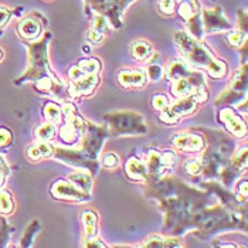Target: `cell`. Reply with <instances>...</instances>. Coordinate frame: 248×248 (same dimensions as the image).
<instances>
[{
	"label": "cell",
	"instance_id": "cell-28",
	"mask_svg": "<svg viewBox=\"0 0 248 248\" xmlns=\"http://www.w3.org/2000/svg\"><path fill=\"white\" fill-rule=\"evenodd\" d=\"M34 135H36V140L38 142H53L57 136V125L46 121L36 129Z\"/></svg>",
	"mask_w": 248,
	"mask_h": 248
},
{
	"label": "cell",
	"instance_id": "cell-19",
	"mask_svg": "<svg viewBox=\"0 0 248 248\" xmlns=\"http://www.w3.org/2000/svg\"><path fill=\"white\" fill-rule=\"evenodd\" d=\"M202 21H203V31L204 33H216V31H230L232 26L226 19L223 9L216 6L214 9H203L202 10Z\"/></svg>",
	"mask_w": 248,
	"mask_h": 248
},
{
	"label": "cell",
	"instance_id": "cell-1",
	"mask_svg": "<svg viewBox=\"0 0 248 248\" xmlns=\"http://www.w3.org/2000/svg\"><path fill=\"white\" fill-rule=\"evenodd\" d=\"M148 197L156 199L165 216V232L179 237L194 230L196 221L202 211L207 207L211 193L194 189L177 177L162 176L145 183Z\"/></svg>",
	"mask_w": 248,
	"mask_h": 248
},
{
	"label": "cell",
	"instance_id": "cell-45",
	"mask_svg": "<svg viewBox=\"0 0 248 248\" xmlns=\"http://www.w3.org/2000/svg\"><path fill=\"white\" fill-rule=\"evenodd\" d=\"M3 58H4V53H3V50L0 48V62L3 61Z\"/></svg>",
	"mask_w": 248,
	"mask_h": 248
},
{
	"label": "cell",
	"instance_id": "cell-10",
	"mask_svg": "<svg viewBox=\"0 0 248 248\" xmlns=\"http://www.w3.org/2000/svg\"><path fill=\"white\" fill-rule=\"evenodd\" d=\"M108 129L107 126H99L96 124H93L90 121L85 122V128L82 132V146L81 151L85 153L90 159L98 160V156L101 153V149L108 138Z\"/></svg>",
	"mask_w": 248,
	"mask_h": 248
},
{
	"label": "cell",
	"instance_id": "cell-24",
	"mask_svg": "<svg viewBox=\"0 0 248 248\" xmlns=\"http://www.w3.org/2000/svg\"><path fill=\"white\" fill-rule=\"evenodd\" d=\"M194 73V68H190L187 65V62L182 61V60H174L172 61L166 68H165V77L173 81L177 78H185V77H190Z\"/></svg>",
	"mask_w": 248,
	"mask_h": 248
},
{
	"label": "cell",
	"instance_id": "cell-20",
	"mask_svg": "<svg viewBox=\"0 0 248 248\" xmlns=\"http://www.w3.org/2000/svg\"><path fill=\"white\" fill-rule=\"evenodd\" d=\"M118 84L122 88H142L148 84L145 70H121L118 73Z\"/></svg>",
	"mask_w": 248,
	"mask_h": 248
},
{
	"label": "cell",
	"instance_id": "cell-36",
	"mask_svg": "<svg viewBox=\"0 0 248 248\" xmlns=\"http://www.w3.org/2000/svg\"><path fill=\"white\" fill-rule=\"evenodd\" d=\"M102 162H101V165L105 168V169H115V168H118L119 166V156L114 152H107L104 156H102V159H101Z\"/></svg>",
	"mask_w": 248,
	"mask_h": 248
},
{
	"label": "cell",
	"instance_id": "cell-29",
	"mask_svg": "<svg viewBox=\"0 0 248 248\" xmlns=\"http://www.w3.org/2000/svg\"><path fill=\"white\" fill-rule=\"evenodd\" d=\"M40 231H41L40 221L38 220H33L29 224V227L24 230V232H23V237H21V241H20V247H31L33 246V241H34V237L37 235Z\"/></svg>",
	"mask_w": 248,
	"mask_h": 248
},
{
	"label": "cell",
	"instance_id": "cell-21",
	"mask_svg": "<svg viewBox=\"0 0 248 248\" xmlns=\"http://www.w3.org/2000/svg\"><path fill=\"white\" fill-rule=\"evenodd\" d=\"M145 165L149 174L148 180H156L162 176H166V173L169 172L162 162V151H157V149H149L146 152Z\"/></svg>",
	"mask_w": 248,
	"mask_h": 248
},
{
	"label": "cell",
	"instance_id": "cell-5",
	"mask_svg": "<svg viewBox=\"0 0 248 248\" xmlns=\"http://www.w3.org/2000/svg\"><path fill=\"white\" fill-rule=\"evenodd\" d=\"M109 136H136L148 134V126L143 116L134 111H118L104 116Z\"/></svg>",
	"mask_w": 248,
	"mask_h": 248
},
{
	"label": "cell",
	"instance_id": "cell-31",
	"mask_svg": "<svg viewBox=\"0 0 248 248\" xmlns=\"http://www.w3.org/2000/svg\"><path fill=\"white\" fill-rule=\"evenodd\" d=\"M78 68L82 70L84 73L87 74H99L101 68H102V64L101 61L98 60L96 57H91V58H82L77 62Z\"/></svg>",
	"mask_w": 248,
	"mask_h": 248
},
{
	"label": "cell",
	"instance_id": "cell-33",
	"mask_svg": "<svg viewBox=\"0 0 248 248\" xmlns=\"http://www.w3.org/2000/svg\"><path fill=\"white\" fill-rule=\"evenodd\" d=\"M146 73V77H148V81H159L160 78L165 77V68L160 65V64H155V62H151L148 65V68L145 70Z\"/></svg>",
	"mask_w": 248,
	"mask_h": 248
},
{
	"label": "cell",
	"instance_id": "cell-34",
	"mask_svg": "<svg viewBox=\"0 0 248 248\" xmlns=\"http://www.w3.org/2000/svg\"><path fill=\"white\" fill-rule=\"evenodd\" d=\"M183 168L190 177L202 176V165H200L199 159H189L187 162H185Z\"/></svg>",
	"mask_w": 248,
	"mask_h": 248
},
{
	"label": "cell",
	"instance_id": "cell-16",
	"mask_svg": "<svg viewBox=\"0 0 248 248\" xmlns=\"http://www.w3.org/2000/svg\"><path fill=\"white\" fill-rule=\"evenodd\" d=\"M173 148L186 153H199L202 152L206 146V138L203 134L194 132V129H190L187 132H179L173 135L172 139Z\"/></svg>",
	"mask_w": 248,
	"mask_h": 248
},
{
	"label": "cell",
	"instance_id": "cell-25",
	"mask_svg": "<svg viewBox=\"0 0 248 248\" xmlns=\"http://www.w3.org/2000/svg\"><path fill=\"white\" fill-rule=\"evenodd\" d=\"M185 244L177 238V237H173V235H159V234H153L151 235L143 244H140V247H152V248H159V247H183Z\"/></svg>",
	"mask_w": 248,
	"mask_h": 248
},
{
	"label": "cell",
	"instance_id": "cell-40",
	"mask_svg": "<svg viewBox=\"0 0 248 248\" xmlns=\"http://www.w3.org/2000/svg\"><path fill=\"white\" fill-rule=\"evenodd\" d=\"M176 6H177V0H160V3H159L160 12L166 16H170L174 13Z\"/></svg>",
	"mask_w": 248,
	"mask_h": 248
},
{
	"label": "cell",
	"instance_id": "cell-27",
	"mask_svg": "<svg viewBox=\"0 0 248 248\" xmlns=\"http://www.w3.org/2000/svg\"><path fill=\"white\" fill-rule=\"evenodd\" d=\"M43 115L47 122L58 125L62 122V107L56 102H46V105L43 107Z\"/></svg>",
	"mask_w": 248,
	"mask_h": 248
},
{
	"label": "cell",
	"instance_id": "cell-12",
	"mask_svg": "<svg viewBox=\"0 0 248 248\" xmlns=\"http://www.w3.org/2000/svg\"><path fill=\"white\" fill-rule=\"evenodd\" d=\"M85 1L96 15L107 17L115 29H121L124 12L135 0H85Z\"/></svg>",
	"mask_w": 248,
	"mask_h": 248
},
{
	"label": "cell",
	"instance_id": "cell-15",
	"mask_svg": "<svg viewBox=\"0 0 248 248\" xmlns=\"http://www.w3.org/2000/svg\"><path fill=\"white\" fill-rule=\"evenodd\" d=\"M46 23L47 20L44 16H41L38 12H33L20 20L17 24V34L24 41H34L41 37Z\"/></svg>",
	"mask_w": 248,
	"mask_h": 248
},
{
	"label": "cell",
	"instance_id": "cell-22",
	"mask_svg": "<svg viewBox=\"0 0 248 248\" xmlns=\"http://www.w3.org/2000/svg\"><path fill=\"white\" fill-rule=\"evenodd\" d=\"M125 174L129 180L138 183H146L149 179V174L146 170V165L143 160H140L136 156H131L125 163Z\"/></svg>",
	"mask_w": 248,
	"mask_h": 248
},
{
	"label": "cell",
	"instance_id": "cell-30",
	"mask_svg": "<svg viewBox=\"0 0 248 248\" xmlns=\"http://www.w3.org/2000/svg\"><path fill=\"white\" fill-rule=\"evenodd\" d=\"M15 211V199L12 193L6 189H0V214L10 216Z\"/></svg>",
	"mask_w": 248,
	"mask_h": 248
},
{
	"label": "cell",
	"instance_id": "cell-46",
	"mask_svg": "<svg viewBox=\"0 0 248 248\" xmlns=\"http://www.w3.org/2000/svg\"><path fill=\"white\" fill-rule=\"evenodd\" d=\"M47 1H51V0H47Z\"/></svg>",
	"mask_w": 248,
	"mask_h": 248
},
{
	"label": "cell",
	"instance_id": "cell-6",
	"mask_svg": "<svg viewBox=\"0 0 248 248\" xmlns=\"http://www.w3.org/2000/svg\"><path fill=\"white\" fill-rule=\"evenodd\" d=\"M87 119H84L77 107L71 102H64L62 105V125L61 128L57 129L58 139L61 140L62 145L73 146L81 139L84 128H85Z\"/></svg>",
	"mask_w": 248,
	"mask_h": 248
},
{
	"label": "cell",
	"instance_id": "cell-13",
	"mask_svg": "<svg viewBox=\"0 0 248 248\" xmlns=\"http://www.w3.org/2000/svg\"><path fill=\"white\" fill-rule=\"evenodd\" d=\"M199 105L200 102L196 96L190 95L179 98L174 104H170L166 109L159 112V119L166 125H176L180 122L182 118L194 114Z\"/></svg>",
	"mask_w": 248,
	"mask_h": 248
},
{
	"label": "cell",
	"instance_id": "cell-26",
	"mask_svg": "<svg viewBox=\"0 0 248 248\" xmlns=\"http://www.w3.org/2000/svg\"><path fill=\"white\" fill-rule=\"evenodd\" d=\"M67 180H70L74 186H77L79 190H82L87 194H91L93 191V186H94V176L90 172H78L71 173Z\"/></svg>",
	"mask_w": 248,
	"mask_h": 248
},
{
	"label": "cell",
	"instance_id": "cell-41",
	"mask_svg": "<svg viewBox=\"0 0 248 248\" xmlns=\"http://www.w3.org/2000/svg\"><path fill=\"white\" fill-rule=\"evenodd\" d=\"M26 156H27L31 162H40V160H43V156H41V152H40V148H38L37 142L31 143V145L27 148Z\"/></svg>",
	"mask_w": 248,
	"mask_h": 248
},
{
	"label": "cell",
	"instance_id": "cell-8",
	"mask_svg": "<svg viewBox=\"0 0 248 248\" xmlns=\"http://www.w3.org/2000/svg\"><path fill=\"white\" fill-rule=\"evenodd\" d=\"M53 159L60 160L65 165H70L73 168L78 169H85L93 176H96L99 172V160L90 159L81 149H70V148H62V146H54L53 148Z\"/></svg>",
	"mask_w": 248,
	"mask_h": 248
},
{
	"label": "cell",
	"instance_id": "cell-17",
	"mask_svg": "<svg viewBox=\"0 0 248 248\" xmlns=\"http://www.w3.org/2000/svg\"><path fill=\"white\" fill-rule=\"evenodd\" d=\"M81 220L84 224L82 247H107L98 237V213L93 209H87L81 213Z\"/></svg>",
	"mask_w": 248,
	"mask_h": 248
},
{
	"label": "cell",
	"instance_id": "cell-38",
	"mask_svg": "<svg viewBox=\"0 0 248 248\" xmlns=\"http://www.w3.org/2000/svg\"><path fill=\"white\" fill-rule=\"evenodd\" d=\"M91 27L98 30V31H101V33H104V34H107V31H108V19L101 16V15H95L93 21H91Z\"/></svg>",
	"mask_w": 248,
	"mask_h": 248
},
{
	"label": "cell",
	"instance_id": "cell-4",
	"mask_svg": "<svg viewBox=\"0 0 248 248\" xmlns=\"http://www.w3.org/2000/svg\"><path fill=\"white\" fill-rule=\"evenodd\" d=\"M174 43L182 57L194 68L204 70L214 79H223L227 77V64L216 57L206 44H202L186 31H177L174 34Z\"/></svg>",
	"mask_w": 248,
	"mask_h": 248
},
{
	"label": "cell",
	"instance_id": "cell-11",
	"mask_svg": "<svg viewBox=\"0 0 248 248\" xmlns=\"http://www.w3.org/2000/svg\"><path fill=\"white\" fill-rule=\"evenodd\" d=\"M176 7L180 19L185 20L191 37L200 41L204 36V31H203L202 9L199 0H179V4Z\"/></svg>",
	"mask_w": 248,
	"mask_h": 248
},
{
	"label": "cell",
	"instance_id": "cell-2",
	"mask_svg": "<svg viewBox=\"0 0 248 248\" xmlns=\"http://www.w3.org/2000/svg\"><path fill=\"white\" fill-rule=\"evenodd\" d=\"M51 36L53 34L47 31L34 41H26L29 50V67L23 76L15 79V85L33 82L36 91L40 94L54 96L62 102H68L73 99L70 87L54 74L48 62V43L51 41Z\"/></svg>",
	"mask_w": 248,
	"mask_h": 248
},
{
	"label": "cell",
	"instance_id": "cell-43",
	"mask_svg": "<svg viewBox=\"0 0 248 248\" xmlns=\"http://www.w3.org/2000/svg\"><path fill=\"white\" fill-rule=\"evenodd\" d=\"M13 13H15V10L0 6V30H1L7 23H9V20L12 19Z\"/></svg>",
	"mask_w": 248,
	"mask_h": 248
},
{
	"label": "cell",
	"instance_id": "cell-42",
	"mask_svg": "<svg viewBox=\"0 0 248 248\" xmlns=\"http://www.w3.org/2000/svg\"><path fill=\"white\" fill-rule=\"evenodd\" d=\"M104 38H105V34L93 27H90V30L87 31V40L93 44H101L104 41Z\"/></svg>",
	"mask_w": 248,
	"mask_h": 248
},
{
	"label": "cell",
	"instance_id": "cell-7",
	"mask_svg": "<svg viewBox=\"0 0 248 248\" xmlns=\"http://www.w3.org/2000/svg\"><path fill=\"white\" fill-rule=\"evenodd\" d=\"M247 96V62L243 64L240 70H237L229 82L226 91L216 99V107H231L238 104L241 99L246 101Z\"/></svg>",
	"mask_w": 248,
	"mask_h": 248
},
{
	"label": "cell",
	"instance_id": "cell-44",
	"mask_svg": "<svg viewBox=\"0 0 248 248\" xmlns=\"http://www.w3.org/2000/svg\"><path fill=\"white\" fill-rule=\"evenodd\" d=\"M237 194L247 199V180L238 182V185H237Z\"/></svg>",
	"mask_w": 248,
	"mask_h": 248
},
{
	"label": "cell",
	"instance_id": "cell-35",
	"mask_svg": "<svg viewBox=\"0 0 248 248\" xmlns=\"http://www.w3.org/2000/svg\"><path fill=\"white\" fill-rule=\"evenodd\" d=\"M15 138H13V132L4 126H0V152L7 149L9 146H12Z\"/></svg>",
	"mask_w": 248,
	"mask_h": 248
},
{
	"label": "cell",
	"instance_id": "cell-32",
	"mask_svg": "<svg viewBox=\"0 0 248 248\" xmlns=\"http://www.w3.org/2000/svg\"><path fill=\"white\" fill-rule=\"evenodd\" d=\"M15 232V227H12L4 217H0V248L7 247L10 241V235Z\"/></svg>",
	"mask_w": 248,
	"mask_h": 248
},
{
	"label": "cell",
	"instance_id": "cell-3",
	"mask_svg": "<svg viewBox=\"0 0 248 248\" xmlns=\"http://www.w3.org/2000/svg\"><path fill=\"white\" fill-rule=\"evenodd\" d=\"M206 138V146L199 162L202 165V176L204 180L218 179L221 170L229 163L230 157L235 152V140L220 131L199 129Z\"/></svg>",
	"mask_w": 248,
	"mask_h": 248
},
{
	"label": "cell",
	"instance_id": "cell-23",
	"mask_svg": "<svg viewBox=\"0 0 248 248\" xmlns=\"http://www.w3.org/2000/svg\"><path fill=\"white\" fill-rule=\"evenodd\" d=\"M129 53H131V56L135 61H138V62H151L153 57L156 56L152 44L148 43L146 40L134 41L129 47Z\"/></svg>",
	"mask_w": 248,
	"mask_h": 248
},
{
	"label": "cell",
	"instance_id": "cell-39",
	"mask_svg": "<svg viewBox=\"0 0 248 248\" xmlns=\"http://www.w3.org/2000/svg\"><path fill=\"white\" fill-rule=\"evenodd\" d=\"M10 173H12L10 166L7 165V162H6L4 156L0 153V189L4 186V183H6L7 177L10 176Z\"/></svg>",
	"mask_w": 248,
	"mask_h": 248
},
{
	"label": "cell",
	"instance_id": "cell-37",
	"mask_svg": "<svg viewBox=\"0 0 248 248\" xmlns=\"http://www.w3.org/2000/svg\"><path fill=\"white\" fill-rule=\"evenodd\" d=\"M169 105H170V102H169V98L166 95H163V94H156V95H153L152 107L153 109H156L157 112L166 109Z\"/></svg>",
	"mask_w": 248,
	"mask_h": 248
},
{
	"label": "cell",
	"instance_id": "cell-14",
	"mask_svg": "<svg viewBox=\"0 0 248 248\" xmlns=\"http://www.w3.org/2000/svg\"><path fill=\"white\" fill-rule=\"evenodd\" d=\"M50 193L56 200L61 202H74V203H85L93 199V194H87L82 190H79L77 186H74L70 180H56L51 187Z\"/></svg>",
	"mask_w": 248,
	"mask_h": 248
},
{
	"label": "cell",
	"instance_id": "cell-9",
	"mask_svg": "<svg viewBox=\"0 0 248 248\" xmlns=\"http://www.w3.org/2000/svg\"><path fill=\"white\" fill-rule=\"evenodd\" d=\"M68 77L71 79L68 87L73 98L93 95L101 84L99 74H87L82 70H79L77 64L68 70Z\"/></svg>",
	"mask_w": 248,
	"mask_h": 248
},
{
	"label": "cell",
	"instance_id": "cell-18",
	"mask_svg": "<svg viewBox=\"0 0 248 248\" xmlns=\"http://www.w3.org/2000/svg\"><path fill=\"white\" fill-rule=\"evenodd\" d=\"M218 121L226 126L229 134L232 135L234 138L243 139V138L247 136V124H246V121L231 107H221L220 108Z\"/></svg>",
	"mask_w": 248,
	"mask_h": 248
}]
</instances>
